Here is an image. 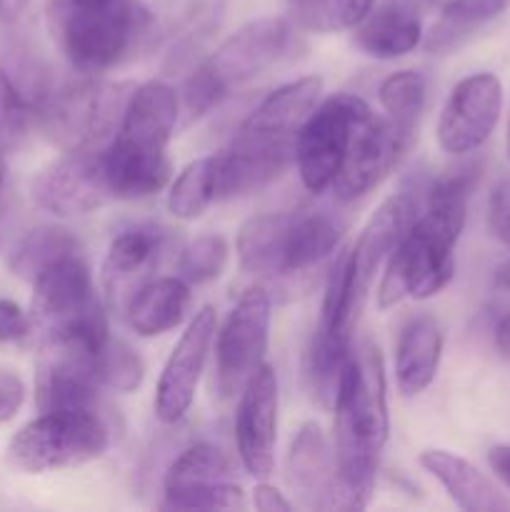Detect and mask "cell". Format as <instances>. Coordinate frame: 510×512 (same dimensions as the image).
<instances>
[{
  "mask_svg": "<svg viewBox=\"0 0 510 512\" xmlns=\"http://www.w3.org/2000/svg\"><path fill=\"white\" fill-rule=\"evenodd\" d=\"M480 160H465L430 180L423 213L385 258L378 285V308L400 300H428L450 285L455 275V245L468 218V203L480 180Z\"/></svg>",
  "mask_w": 510,
  "mask_h": 512,
  "instance_id": "6da1fadb",
  "label": "cell"
},
{
  "mask_svg": "<svg viewBox=\"0 0 510 512\" xmlns=\"http://www.w3.org/2000/svg\"><path fill=\"white\" fill-rule=\"evenodd\" d=\"M335 485L330 510H363L390 433L385 365L370 340L353 348L335 395Z\"/></svg>",
  "mask_w": 510,
  "mask_h": 512,
  "instance_id": "7a4b0ae2",
  "label": "cell"
},
{
  "mask_svg": "<svg viewBox=\"0 0 510 512\" xmlns=\"http://www.w3.org/2000/svg\"><path fill=\"white\" fill-rule=\"evenodd\" d=\"M45 15L58 50L85 75L105 73L135 58L155 28L140 0H48Z\"/></svg>",
  "mask_w": 510,
  "mask_h": 512,
  "instance_id": "3957f363",
  "label": "cell"
},
{
  "mask_svg": "<svg viewBox=\"0 0 510 512\" xmlns=\"http://www.w3.org/2000/svg\"><path fill=\"white\" fill-rule=\"evenodd\" d=\"M28 315L40 348L95 350L110 338L105 308L80 253L65 255L33 280Z\"/></svg>",
  "mask_w": 510,
  "mask_h": 512,
  "instance_id": "277c9868",
  "label": "cell"
},
{
  "mask_svg": "<svg viewBox=\"0 0 510 512\" xmlns=\"http://www.w3.org/2000/svg\"><path fill=\"white\" fill-rule=\"evenodd\" d=\"M293 43V25L283 18H258L235 30L185 80V123L203 118L240 85L288 58Z\"/></svg>",
  "mask_w": 510,
  "mask_h": 512,
  "instance_id": "5b68a950",
  "label": "cell"
},
{
  "mask_svg": "<svg viewBox=\"0 0 510 512\" xmlns=\"http://www.w3.org/2000/svg\"><path fill=\"white\" fill-rule=\"evenodd\" d=\"M133 83L78 80L45 88L35 100V123L58 148H103L118 133Z\"/></svg>",
  "mask_w": 510,
  "mask_h": 512,
  "instance_id": "8992f818",
  "label": "cell"
},
{
  "mask_svg": "<svg viewBox=\"0 0 510 512\" xmlns=\"http://www.w3.org/2000/svg\"><path fill=\"white\" fill-rule=\"evenodd\" d=\"M365 298H368V288H363L360 280L355 278L350 248L340 250L328 273L323 305H320V320L308 355L313 390L320 403L328 405V408H333L340 375H343L345 363L353 353L355 325H358Z\"/></svg>",
  "mask_w": 510,
  "mask_h": 512,
  "instance_id": "52a82bcc",
  "label": "cell"
},
{
  "mask_svg": "<svg viewBox=\"0 0 510 512\" xmlns=\"http://www.w3.org/2000/svg\"><path fill=\"white\" fill-rule=\"evenodd\" d=\"M110 430L98 410H48L13 435L8 460L23 473L78 468L108 450Z\"/></svg>",
  "mask_w": 510,
  "mask_h": 512,
  "instance_id": "ba28073f",
  "label": "cell"
},
{
  "mask_svg": "<svg viewBox=\"0 0 510 512\" xmlns=\"http://www.w3.org/2000/svg\"><path fill=\"white\" fill-rule=\"evenodd\" d=\"M180 98L168 83L150 80L135 85L118 133L108 143V153L118 165L135 175H168V143L178 125Z\"/></svg>",
  "mask_w": 510,
  "mask_h": 512,
  "instance_id": "9c48e42d",
  "label": "cell"
},
{
  "mask_svg": "<svg viewBox=\"0 0 510 512\" xmlns=\"http://www.w3.org/2000/svg\"><path fill=\"white\" fill-rule=\"evenodd\" d=\"M368 110V103L353 93L330 95L315 105L295 138V165L310 193L320 195L333 185L355 128Z\"/></svg>",
  "mask_w": 510,
  "mask_h": 512,
  "instance_id": "30bf717a",
  "label": "cell"
},
{
  "mask_svg": "<svg viewBox=\"0 0 510 512\" xmlns=\"http://www.w3.org/2000/svg\"><path fill=\"white\" fill-rule=\"evenodd\" d=\"M270 335V295L253 285L225 318L215 345V388L223 400L235 398L265 363Z\"/></svg>",
  "mask_w": 510,
  "mask_h": 512,
  "instance_id": "8fae6325",
  "label": "cell"
},
{
  "mask_svg": "<svg viewBox=\"0 0 510 512\" xmlns=\"http://www.w3.org/2000/svg\"><path fill=\"white\" fill-rule=\"evenodd\" d=\"M33 203L58 218H78L113 203L103 168V148L68 150L33 180Z\"/></svg>",
  "mask_w": 510,
  "mask_h": 512,
  "instance_id": "7c38bea8",
  "label": "cell"
},
{
  "mask_svg": "<svg viewBox=\"0 0 510 512\" xmlns=\"http://www.w3.org/2000/svg\"><path fill=\"white\" fill-rule=\"evenodd\" d=\"M295 163V138L258 133L240 125L228 148L215 155L218 200L258 193Z\"/></svg>",
  "mask_w": 510,
  "mask_h": 512,
  "instance_id": "4fadbf2b",
  "label": "cell"
},
{
  "mask_svg": "<svg viewBox=\"0 0 510 512\" xmlns=\"http://www.w3.org/2000/svg\"><path fill=\"white\" fill-rule=\"evenodd\" d=\"M410 145L413 143L403 138L385 115L368 110L355 128L343 165L330 185L335 198L340 203H353L378 188L380 180L405 158Z\"/></svg>",
  "mask_w": 510,
  "mask_h": 512,
  "instance_id": "5bb4252c",
  "label": "cell"
},
{
  "mask_svg": "<svg viewBox=\"0 0 510 512\" xmlns=\"http://www.w3.org/2000/svg\"><path fill=\"white\" fill-rule=\"evenodd\" d=\"M503 110V85L493 73H473L448 95L438 120V143L450 155H468L493 135Z\"/></svg>",
  "mask_w": 510,
  "mask_h": 512,
  "instance_id": "9a60e30c",
  "label": "cell"
},
{
  "mask_svg": "<svg viewBox=\"0 0 510 512\" xmlns=\"http://www.w3.org/2000/svg\"><path fill=\"white\" fill-rule=\"evenodd\" d=\"M278 375L273 365L263 363L240 390L235 413V443L243 468L253 478H270L275 468L278 443Z\"/></svg>",
  "mask_w": 510,
  "mask_h": 512,
  "instance_id": "2e32d148",
  "label": "cell"
},
{
  "mask_svg": "<svg viewBox=\"0 0 510 512\" xmlns=\"http://www.w3.org/2000/svg\"><path fill=\"white\" fill-rule=\"evenodd\" d=\"M215 333H218V315L210 305H205L193 315L160 373L158 390H155V415L160 423H178L190 410Z\"/></svg>",
  "mask_w": 510,
  "mask_h": 512,
  "instance_id": "e0dca14e",
  "label": "cell"
},
{
  "mask_svg": "<svg viewBox=\"0 0 510 512\" xmlns=\"http://www.w3.org/2000/svg\"><path fill=\"white\" fill-rule=\"evenodd\" d=\"M170 250V233L155 225H138L123 230L110 240L103 260L105 300L115 313L123 315L133 295L148 280L155 278L163 258Z\"/></svg>",
  "mask_w": 510,
  "mask_h": 512,
  "instance_id": "ac0fdd59",
  "label": "cell"
},
{
  "mask_svg": "<svg viewBox=\"0 0 510 512\" xmlns=\"http://www.w3.org/2000/svg\"><path fill=\"white\" fill-rule=\"evenodd\" d=\"M288 485L300 508L330 510L338 485V465L320 425L303 423L295 433L288 453Z\"/></svg>",
  "mask_w": 510,
  "mask_h": 512,
  "instance_id": "d6986e66",
  "label": "cell"
},
{
  "mask_svg": "<svg viewBox=\"0 0 510 512\" xmlns=\"http://www.w3.org/2000/svg\"><path fill=\"white\" fill-rule=\"evenodd\" d=\"M420 210V195L415 190H403V193L393 195L385 200L368 225L363 228L360 238L350 248V258H353L355 278L360 280L363 288L370 290L375 273L380 265L385 263L395 245L400 243L410 225L415 223Z\"/></svg>",
  "mask_w": 510,
  "mask_h": 512,
  "instance_id": "ffe728a7",
  "label": "cell"
},
{
  "mask_svg": "<svg viewBox=\"0 0 510 512\" xmlns=\"http://www.w3.org/2000/svg\"><path fill=\"white\" fill-rule=\"evenodd\" d=\"M443 358V330L428 313L413 315L403 325L395 345V378L405 398L420 395L433 385Z\"/></svg>",
  "mask_w": 510,
  "mask_h": 512,
  "instance_id": "44dd1931",
  "label": "cell"
},
{
  "mask_svg": "<svg viewBox=\"0 0 510 512\" xmlns=\"http://www.w3.org/2000/svg\"><path fill=\"white\" fill-rule=\"evenodd\" d=\"M420 465L438 480L458 508L468 512H505L510 500L493 485V480L480 473L473 463L448 450H423Z\"/></svg>",
  "mask_w": 510,
  "mask_h": 512,
  "instance_id": "7402d4cb",
  "label": "cell"
},
{
  "mask_svg": "<svg viewBox=\"0 0 510 512\" xmlns=\"http://www.w3.org/2000/svg\"><path fill=\"white\" fill-rule=\"evenodd\" d=\"M235 245L245 273L263 280L293 275L288 258L290 213H263L245 220Z\"/></svg>",
  "mask_w": 510,
  "mask_h": 512,
  "instance_id": "603a6c76",
  "label": "cell"
},
{
  "mask_svg": "<svg viewBox=\"0 0 510 512\" xmlns=\"http://www.w3.org/2000/svg\"><path fill=\"white\" fill-rule=\"evenodd\" d=\"M320 93H323L320 75H305L293 83L280 85L245 118L243 128L280 135V138H298L303 123L318 105Z\"/></svg>",
  "mask_w": 510,
  "mask_h": 512,
  "instance_id": "cb8c5ba5",
  "label": "cell"
},
{
  "mask_svg": "<svg viewBox=\"0 0 510 512\" xmlns=\"http://www.w3.org/2000/svg\"><path fill=\"white\" fill-rule=\"evenodd\" d=\"M420 43H423V20L408 3H390L373 10L355 28V45L378 60L403 58Z\"/></svg>",
  "mask_w": 510,
  "mask_h": 512,
  "instance_id": "d4e9b609",
  "label": "cell"
},
{
  "mask_svg": "<svg viewBox=\"0 0 510 512\" xmlns=\"http://www.w3.org/2000/svg\"><path fill=\"white\" fill-rule=\"evenodd\" d=\"M190 285L183 278H153L133 295L125 308V320L143 338L163 335L178 328L190 310Z\"/></svg>",
  "mask_w": 510,
  "mask_h": 512,
  "instance_id": "484cf974",
  "label": "cell"
},
{
  "mask_svg": "<svg viewBox=\"0 0 510 512\" xmlns=\"http://www.w3.org/2000/svg\"><path fill=\"white\" fill-rule=\"evenodd\" d=\"M348 220L330 208L290 210V273L298 275L318 265L338 248Z\"/></svg>",
  "mask_w": 510,
  "mask_h": 512,
  "instance_id": "4316f807",
  "label": "cell"
},
{
  "mask_svg": "<svg viewBox=\"0 0 510 512\" xmlns=\"http://www.w3.org/2000/svg\"><path fill=\"white\" fill-rule=\"evenodd\" d=\"M510 8V0H443L438 20L430 33H425V50L448 53L458 48L465 38L488 25Z\"/></svg>",
  "mask_w": 510,
  "mask_h": 512,
  "instance_id": "83f0119b",
  "label": "cell"
},
{
  "mask_svg": "<svg viewBox=\"0 0 510 512\" xmlns=\"http://www.w3.org/2000/svg\"><path fill=\"white\" fill-rule=\"evenodd\" d=\"M73 253H80V243L70 230L58 225H38L13 245L8 255V270L15 278L33 283L45 268Z\"/></svg>",
  "mask_w": 510,
  "mask_h": 512,
  "instance_id": "f1b7e54d",
  "label": "cell"
},
{
  "mask_svg": "<svg viewBox=\"0 0 510 512\" xmlns=\"http://www.w3.org/2000/svg\"><path fill=\"white\" fill-rule=\"evenodd\" d=\"M378 100L393 128L413 143L428 103V78L418 70H398L380 83Z\"/></svg>",
  "mask_w": 510,
  "mask_h": 512,
  "instance_id": "f546056e",
  "label": "cell"
},
{
  "mask_svg": "<svg viewBox=\"0 0 510 512\" xmlns=\"http://www.w3.org/2000/svg\"><path fill=\"white\" fill-rule=\"evenodd\" d=\"M88 368L100 393H135L145 378L143 358L128 343L113 338L90 350Z\"/></svg>",
  "mask_w": 510,
  "mask_h": 512,
  "instance_id": "4dcf8cb0",
  "label": "cell"
},
{
  "mask_svg": "<svg viewBox=\"0 0 510 512\" xmlns=\"http://www.w3.org/2000/svg\"><path fill=\"white\" fill-rule=\"evenodd\" d=\"M218 200L215 188V155L193 160L180 170L175 183L170 185L168 210L180 220H195Z\"/></svg>",
  "mask_w": 510,
  "mask_h": 512,
  "instance_id": "1f68e13d",
  "label": "cell"
},
{
  "mask_svg": "<svg viewBox=\"0 0 510 512\" xmlns=\"http://www.w3.org/2000/svg\"><path fill=\"white\" fill-rule=\"evenodd\" d=\"M233 475V465L223 448L213 443H195L173 460L163 480V490L190 488V485L220 483Z\"/></svg>",
  "mask_w": 510,
  "mask_h": 512,
  "instance_id": "d6a6232c",
  "label": "cell"
},
{
  "mask_svg": "<svg viewBox=\"0 0 510 512\" xmlns=\"http://www.w3.org/2000/svg\"><path fill=\"white\" fill-rule=\"evenodd\" d=\"M35 123V105L0 65V158L15 153Z\"/></svg>",
  "mask_w": 510,
  "mask_h": 512,
  "instance_id": "836d02e7",
  "label": "cell"
},
{
  "mask_svg": "<svg viewBox=\"0 0 510 512\" xmlns=\"http://www.w3.org/2000/svg\"><path fill=\"white\" fill-rule=\"evenodd\" d=\"M228 243L218 233H203L180 253L178 273L188 285H203L220 278L228 265Z\"/></svg>",
  "mask_w": 510,
  "mask_h": 512,
  "instance_id": "e575fe53",
  "label": "cell"
},
{
  "mask_svg": "<svg viewBox=\"0 0 510 512\" xmlns=\"http://www.w3.org/2000/svg\"><path fill=\"white\" fill-rule=\"evenodd\" d=\"M163 510H243L245 493L240 485L220 480V483L190 485V488L165 490Z\"/></svg>",
  "mask_w": 510,
  "mask_h": 512,
  "instance_id": "d590c367",
  "label": "cell"
},
{
  "mask_svg": "<svg viewBox=\"0 0 510 512\" xmlns=\"http://www.w3.org/2000/svg\"><path fill=\"white\" fill-rule=\"evenodd\" d=\"M488 223L495 238L510 248V180L500 183L490 195Z\"/></svg>",
  "mask_w": 510,
  "mask_h": 512,
  "instance_id": "8d00e7d4",
  "label": "cell"
},
{
  "mask_svg": "<svg viewBox=\"0 0 510 512\" xmlns=\"http://www.w3.org/2000/svg\"><path fill=\"white\" fill-rule=\"evenodd\" d=\"M30 335V315L13 300L0 298V343H18Z\"/></svg>",
  "mask_w": 510,
  "mask_h": 512,
  "instance_id": "74e56055",
  "label": "cell"
},
{
  "mask_svg": "<svg viewBox=\"0 0 510 512\" xmlns=\"http://www.w3.org/2000/svg\"><path fill=\"white\" fill-rule=\"evenodd\" d=\"M25 400V385L10 370L0 368V423H8L15 418Z\"/></svg>",
  "mask_w": 510,
  "mask_h": 512,
  "instance_id": "f35d334b",
  "label": "cell"
},
{
  "mask_svg": "<svg viewBox=\"0 0 510 512\" xmlns=\"http://www.w3.org/2000/svg\"><path fill=\"white\" fill-rule=\"evenodd\" d=\"M253 505L263 512H290L295 508V503H290L280 490H275L268 483H260L253 490Z\"/></svg>",
  "mask_w": 510,
  "mask_h": 512,
  "instance_id": "ab89813d",
  "label": "cell"
},
{
  "mask_svg": "<svg viewBox=\"0 0 510 512\" xmlns=\"http://www.w3.org/2000/svg\"><path fill=\"white\" fill-rule=\"evenodd\" d=\"M340 8H343V23L345 30L358 28L375 8V0H340Z\"/></svg>",
  "mask_w": 510,
  "mask_h": 512,
  "instance_id": "60d3db41",
  "label": "cell"
},
{
  "mask_svg": "<svg viewBox=\"0 0 510 512\" xmlns=\"http://www.w3.org/2000/svg\"><path fill=\"white\" fill-rule=\"evenodd\" d=\"M488 463L500 483L510 490V445H495L488 450Z\"/></svg>",
  "mask_w": 510,
  "mask_h": 512,
  "instance_id": "b9f144b4",
  "label": "cell"
},
{
  "mask_svg": "<svg viewBox=\"0 0 510 512\" xmlns=\"http://www.w3.org/2000/svg\"><path fill=\"white\" fill-rule=\"evenodd\" d=\"M30 3L33 0H0V23H15L30 8Z\"/></svg>",
  "mask_w": 510,
  "mask_h": 512,
  "instance_id": "7bdbcfd3",
  "label": "cell"
},
{
  "mask_svg": "<svg viewBox=\"0 0 510 512\" xmlns=\"http://www.w3.org/2000/svg\"><path fill=\"white\" fill-rule=\"evenodd\" d=\"M495 345H498L500 355L510 360V315L500 318L495 325Z\"/></svg>",
  "mask_w": 510,
  "mask_h": 512,
  "instance_id": "ee69618b",
  "label": "cell"
},
{
  "mask_svg": "<svg viewBox=\"0 0 510 512\" xmlns=\"http://www.w3.org/2000/svg\"><path fill=\"white\" fill-rule=\"evenodd\" d=\"M495 288L510 295V260H505V263L495 270Z\"/></svg>",
  "mask_w": 510,
  "mask_h": 512,
  "instance_id": "f6af8a7d",
  "label": "cell"
},
{
  "mask_svg": "<svg viewBox=\"0 0 510 512\" xmlns=\"http://www.w3.org/2000/svg\"><path fill=\"white\" fill-rule=\"evenodd\" d=\"M3 180H5V175H3V168H0V193H3Z\"/></svg>",
  "mask_w": 510,
  "mask_h": 512,
  "instance_id": "bcb514c9",
  "label": "cell"
},
{
  "mask_svg": "<svg viewBox=\"0 0 510 512\" xmlns=\"http://www.w3.org/2000/svg\"><path fill=\"white\" fill-rule=\"evenodd\" d=\"M508 155H510V123H508Z\"/></svg>",
  "mask_w": 510,
  "mask_h": 512,
  "instance_id": "7dc6e473",
  "label": "cell"
}]
</instances>
